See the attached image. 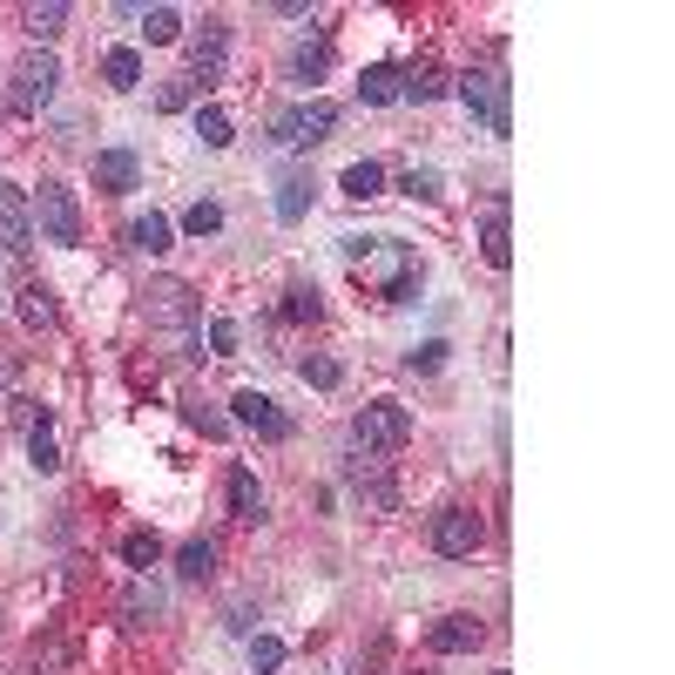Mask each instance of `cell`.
Instances as JSON below:
<instances>
[{"label": "cell", "instance_id": "e0dca14e", "mask_svg": "<svg viewBox=\"0 0 675 675\" xmlns=\"http://www.w3.org/2000/svg\"><path fill=\"white\" fill-rule=\"evenodd\" d=\"M149 318H155V324H183V331H190L197 304H190V291H183V284H149Z\"/></svg>", "mask_w": 675, "mask_h": 675}, {"label": "cell", "instance_id": "4dcf8cb0", "mask_svg": "<svg viewBox=\"0 0 675 675\" xmlns=\"http://www.w3.org/2000/svg\"><path fill=\"white\" fill-rule=\"evenodd\" d=\"M183 419H190V426H197L203 440H230V419H223L210 399H183Z\"/></svg>", "mask_w": 675, "mask_h": 675}, {"label": "cell", "instance_id": "7c38bea8", "mask_svg": "<svg viewBox=\"0 0 675 675\" xmlns=\"http://www.w3.org/2000/svg\"><path fill=\"white\" fill-rule=\"evenodd\" d=\"M480 642H486V628H480L473 615H440V622L426 628V648H433V655H473Z\"/></svg>", "mask_w": 675, "mask_h": 675}, {"label": "cell", "instance_id": "f1b7e54d", "mask_svg": "<svg viewBox=\"0 0 675 675\" xmlns=\"http://www.w3.org/2000/svg\"><path fill=\"white\" fill-rule=\"evenodd\" d=\"M399 95L405 102H440L446 95V74L440 68H412V74H399Z\"/></svg>", "mask_w": 675, "mask_h": 675}, {"label": "cell", "instance_id": "cb8c5ba5", "mask_svg": "<svg viewBox=\"0 0 675 675\" xmlns=\"http://www.w3.org/2000/svg\"><path fill=\"white\" fill-rule=\"evenodd\" d=\"M122 561H129L135 574H149V567L162 561V534H155V527H129V534H122Z\"/></svg>", "mask_w": 675, "mask_h": 675}, {"label": "cell", "instance_id": "836d02e7", "mask_svg": "<svg viewBox=\"0 0 675 675\" xmlns=\"http://www.w3.org/2000/svg\"><path fill=\"white\" fill-rule=\"evenodd\" d=\"M68 28V0H48V8H28V34L34 41H54Z\"/></svg>", "mask_w": 675, "mask_h": 675}, {"label": "cell", "instance_id": "603a6c76", "mask_svg": "<svg viewBox=\"0 0 675 675\" xmlns=\"http://www.w3.org/2000/svg\"><path fill=\"white\" fill-rule=\"evenodd\" d=\"M278 318H284V324H318V318H324L318 284H291V291H284V304H278Z\"/></svg>", "mask_w": 675, "mask_h": 675}, {"label": "cell", "instance_id": "30bf717a", "mask_svg": "<svg viewBox=\"0 0 675 675\" xmlns=\"http://www.w3.org/2000/svg\"><path fill=\"white\" fill-rule=\"evenodd\" d=\"M223 61H230V21L210 14L203 34L190 41V81H223Z\"/></svg>", "mask_w": 675, "mask_h": 675}, {"label": "cell", "instance_id": "83f0119b", "mask_svg": "<svg viewBox=\"0 0 675 675\" xmlns=\"http://www.w3.org/2000/svg\"><path fill=\"white\" fill-rule=\"evenodd\" d=\"M155 615H162V595H155L149 581H135L129 595H122V622H129V628H149Z\"/></svg>", "mask_w": 675, "mask_h": 675}, {"label": "cell", "instance_id": "8d00e7d4", "mask_svg": "<svg viewBox=\"0 0 675 675\" xmlns=\"http://www.w3.org/2000/svg\"><path fill=\"white\" fill-rule=\"evenodd\" d=\"M183 230H190V236H216V230H223V203H210V197H203V203H190Z\"/></svg>", "mask_w": 675, "mask_h": 675}, {"label": "cell", "instance_id": "d6986e66", "mask_svg": "<svg viewBox=\"0 0 675 675\" xmlns=\"http://www.w3.org/2000/svg\"><path fill=\"white\" fill-rule=\"evenodd\" d=\"M102 81H109L115 95L142 89V54H135V48H109V54H102Z\"/></svg>", "mask_w": 675, "mask_h": 675}, {"label": "cell", "instance_id": "484cf974", "mask_svg": "<svg viewBox=\"0 0 675 675\" xmlns=\"http://www.w3.org/2000/svg\"><path fill=\"white\" fill-rule=\"evenodd\" d=\"M177 574H183V581H210V574H216V541H203V534H197V541H183Z\"/></svg>", "mask_w": 675, "mask_h": 675}, {"label": "cell", "instance_id": "8992f818", "mask_svg": "<svg viewBox=\"0 0 675 675\" xmlns=\"http://www.w3.org/2000/svg\"><path fill=\"white\" fill-rule=\"evenodd\" d=\"M28 203H34V223H41V236H48V243H61V250H74V243H81V203H74V190H68V183H54V177H48Z\"/></svg>", "mask_w": 675, "mask_h": 675}, {"label": "cell", "instance_id": "f35d334b", "mask_svg": "<svg viewBox=\"0 0 675 675\" xmlns=\"http://www.w3.org/2000/svg\"><path fill=\"white\" fill-rule=\"evenodd\" d=\"M236 345H243L236 318H210V352H216V359H236Z\"/></svg>", "mask_w": 675, "mask_h": 675}, {"label": "cell", "instance_id": "9c48e42d", "mask_svg": "<svg viewBox=\"0 0 675 675\" xmlns=\"http://www.w3.org/2000/svg\"><path fill=\"white\" fill-rule=\"evenodd\" d=\"M0 250L8 258H28L34 250V203L21 183H0Z\"/></svg>", "mask_w": 675, "mask_h": 675}, {"label": "cell", "instance_id": "2e32d148", "mask_svg": "<svg viewBox=\"0 0 675 675\" xmlns=\"http://www.w3.org/2000/svg\"><path fill=\"white\" fill-rule=\"evenodd\" d=\"M28 466L34 473H61V446H54V412L41 405L34 426H28Z\"/></svg>", "mask_w": 675, "mask_h": 675}, {"label": "cell", "instance_id": "d590c367", "mask_svg": "<svg viewBox=\"0 0 675 675\" xmlns=\"http://www.w3.org/2000/svg\"><path fill=\"white\" fill-rule=\"evenodd\" d=\"M446 352H453L446 338H426V345H412V352H405V372H440V365H446Z\"/></svg>", "mask_w": 675, "mask_h": 675}, {"label": "cell", "instance_id": "4fadbf2b", "mask_svg": "<svg viewBox=\"0 0 675 675\" xmlns=\"http://www.w3.org/2000/svg\"><path fill=\"white\" fill-rule=\"evenodd\" d=\"M480 258H486L493 271H506V264H514V230H506V197H493V216L480 223Z\"/></svg>", "mask_w": 675, "mask_h": 675}, {"label": "cell", "instance_id": "3957f363", "mask_svg": "<svg viewBox=\"0 0 675 675\" xmlns=\"http://www.w3.org/2000/svg\"><path fill=\"white\" fill-rule=\"evenodd\" d=\"M331 129H338V102H324V95L291 102V109L271 115V142H278V149H318Z\"/></svg>", "mask_w": 675, "mask_h": 675}, {"label": "cell", "instance_id": "f546056e", "mask_svg": "<svg viewBox=\"0 0 675 675\" xmlns=\"http://www.w3.org/2000/svg\"><path fill=\"white\" fill-rule=\"evenodd\" d=\"M298 379H304V385H318V392H338L345 365H338V359H324V352H304V359H298Z\"/></svg>", "mask_w": 675, "mask_h": 675}, {"label": "cell", "instance_id": "4316f807", "mask_svg": "<svg viewBox=\"0 0 675 675\" xmlns=\"http://www.w3.org/2000/svg\"><path fill=\"white\" fill-rule=\"evenodd\" d=\"M135 21H142V41H149V48H169V41L183 34V14H177V8H142Z\"/></svg>", "mask_w": 675, "mask_h": 675}, {"label": "cell", "instance_id": "ac0fdd59", "mask_svg": "<svg viewBox=\"0 0 675 675\" xmlns=\"http://www.w3.org/2000/svg\"><path fill=\"white\" fill-rule=\"evenodd\" d=\"M331 74V41L318 34V41H298L291 48V81H304V89H311V81H324Z\"/></svg>", "mask_w": 675, "mask_h": 675}, {"label": "cell", "instance_id": "5bb4252c", "mask_svg": "<svg viewBox=\"0 0 675 675\" xmlns=\"http://www.w3.org/2000/svg\"><path fill=\"white\" fill-rule=\"evenodd\" d=\"M223 493H230V514L236 521H264V486H258V473H250V466H230Z\"/></svg>", "mask_w": 675, "mask_h": 675}, {"label": "cell", "instance_id": "9a60e30c", "mask_svg": "<svg viewBox=\"0 0 675 675\" xmlns=\"http://www.w3.org/2000/svg\"><path fill=\"white\" fill-rule=\"evenodd\" d=\"M311 169H284L278 177V223H304V210H311Z\"/></svg>", "mask_w": 675, "mask_h": 675}, {"label": "cell", "instance_id": "277c9868", "mask_svg": "<svg viewBox=\"0 0 675 675\" xmlns=\"http://www.w3.org/2000/svg\"><path fill=\"white\" fill-rule=\"evenodd\" d=\"M54 89H61V61L41 48V54H21L14 61V89H8V109L14 115H41L48 102H54Z\"/></svg>", "mask_w": 675, "mask_h": 675}, {"label": "cell", "instance_id": "7402d4cb", "mask_svg": "<svg viewBox=\"0 0 675 675\" xmlns=\"http://www.w3.org/2000/svg\"><path fill=\"white\" fill-rule=\"evenodd\" d=\"M169 236H177V230H169V216H135L129 223V250H142V258H162V250H169Z\"/></svg>", "mask_w": 675, "mask_h": 675}, {"label": "cell", "instance_id": "ab89813d", "mask_svg": "<svg viewBox=\"0 0 675 675\" xmlns=\"http://www.w3.org/2000/svg\"><path fill=\"white\" fill-rule=\"evenodd\" d=\"M190 95H197V81H190V74H177V81H162L155 109H162V115H177V109H190Z\"/></svg>", "mask_w": 675, "mask_h": 675}, {"label": "cell", "instance_id": "8fae6325", "mask_svg": "<svg viewBox=\"0 0 675 675\" xmlns=\"http://www.w3.org/2000/svg\"><path fill=\"white\" fill-rule=\"evenodd\" d=\"M135 183H142L135 149H95V190H102V197H129Z\"/></svg>", "mask_w": 675, "mask_h": 675}, {"label": "cell", "instance_id": "44dd1931", "mask_svg": "<svg viewBox=\"0 0 675 675\" xmlns=\"http://www.w3.org/2000/svg\"><path fill=\"white\" fill-rule=\"evenodd\" d=\"M359 102H365V109L399 102V68H392V61H372V68H365V81H359Z\"/></svg>", "mask_w": 675, "mask_h": 675}, {"label": "cell", "instance_id": "d4e9b609", "mask_svg": "<svg viewBox=\"0 0 675 675\" xmlns=\"http://www.w3.org/2000/svg\"><path fill=\"white\" fill-rule=\"evenodd\" d=\"M21 324H28V331H48V324H54V291L34 284V278L21 284Z\"/></svg>", "mask_w": 675, "mask_h": 675}, {"label": "cell", "instance_id": "1f68e13d", "mask_svg": "<svg viewBox=\"0 0 675 675\" xmlns=\"http://www.w3.org/2000/svg\"><path fill=\"white\" fill-rule=\"evenodd\" d=\"M197 135H203V149H230V142H236V129H230V115H223L216 102L197 109Z\"/></svg>", "mask_w": 675, "mask_h": 675}, {"label": "cell", "instance_id": "ba28073f", "mask_svg": "<svg viewBox=\"0 0 675 675\" xmlns=\"http://www.w3.org/2000/svg\"><path fill=\"white\" fill-rule=\"evenodd\" d=\"M230 419L243 433H258V440H291V412L271 399V392H258V385H243L236 399H230Z\"/></svg>", "mask_w": 675, "mask_h": 675}, {"label": "cell", "instance_id": "d6a6232c", "mask_svg": "<svg viewBox=\"0 0 675 675\" xmlns=\"http://www.w3.org/2000/svg\"><path fill=\"white\" fill-rule=\"evenodd\" d=\"M399 190H405L412 203H440V197H446V183H440V169H419V162H412L405 177H399Z\"/></svg>", "mask_w": 675, "mask_h": 675}, {"label": "cell", "instance_id": "74e56055", "mask_svg": "<svg viewBox=\"0 0 675 675\" xmlns=\"http://www.w3.org/2000/svg\"><path fill=\"white\" fill-rule=\"evenodd\" d=\"M352 493L372 500V506H392V480H379V473H365V466H352Z\"/></svg>", "mask_w": 675, "mask_h": 675}, {"label": "cell", "instance_id": "52a82bcc", "mask_svg": "<svg viewBox=\"0 0 675 675\" xmlns=\"http://www.w3.org/2000/svg\"><path fill=\"white\" fill-rule=\"evenodd\" d=\"M480 541H486V527H480L473 506H440L433 514V554L440 561H466V554H480Z\"/></svg>", "mask_w": 675, "mask_h": 675}, {"label": "cell", "instance_id": "7a4b0ae2", "mask_svg": "<svg viewBox=\"0 0 675 675\" xmlns=\"http://www.w3.org/2000/svg\"><path fill=\"white\" fill-rule=\"evenodd\" d=\"M412 440V412L399 405V399H379V405H365L359 419H352V446L365 453V460H385V453H399Z\"/></svg>", "mask_w": 675, "mask_h": 675}, {"label": "cell", "instance_id": "e575fe53", "mask_svg": "<svg viewBox=\"0 0 675 675\" xmlns=\"http://www.w3.org/2000/svg\"><path fill=\"white\" fill-rule=\"evenodd\" d=\"M250 668H258V675H278V668H284V642H278V635H250Z\"/></svg>", "mask_w": 675, "mask_h": 675}, {"label": "cell", "instance_id": "5b68a950", "mask_svg": "<svg viewBox=\"0 0 675 675\" xmlns=\"http://www.w3.org/2000/svg\"><path fill=\"white\" fill-rule=\"evenodd\" d=\"M453 89H460V102L473 109V122H480V129H493V135H514V109H506V81H500V74L466 68V74L453 81Z\"/></svg>", "mask_w": 675, "mask_h": 675}, {"label": "cell", "instance_id": "ffe728a7", "mask_svg": "<svg viewBox=\"0 0 675 675\" xmlns=\"http://www.w3.org/2000/svg\"><path fill=\"white\" fill-rule=\"evenodd\" d=\"M338 190H345L352 203H372V197H385V169H379V162L365 155V162H352L345 177H338Z\"/></svg>", "mask_w": 675, "mask_h": 675}, {"label": "cell", "instance_id": "6da1fadb", "mask_svg": "<svg viewBox=\"0 0 675 675\" xmlns=\"http://www.w3.org/2000/svg\"><path fill=\"white\" fill-rule=\"evenodd\" d=\"M338 258H345L365 284H379L385 304H412V291L426 284V264H419V250L399 243V236H338Z\"/></svg>", "mask_w": 675, "mask_h": 675}]
</instances>
